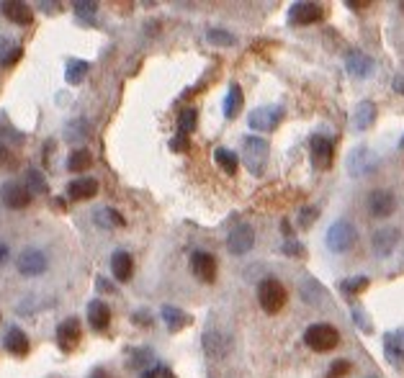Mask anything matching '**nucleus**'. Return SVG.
Returning <instances> with one entry per match:
<instances>
[{"instance_id": "f257e3e1", "label": "nucleus", "mask_w": 404, "mask_h": 378, "mask_svg": "<svg viewBox=\"0 0 404 378\" xmlns=\"http://www.w3.org/2000/svg\"><path fill=\"white\" fill-rule=\"evenodd\" d=\"M258 301H261L263 311L278 314L288 301L286 286H283L278 278H263L261 283H258Z\"/></svg>"}, {"instance_id": "f03ea898", "label": "nucleus", "mask_w": 404, "mask_h": 378, "mask_svg": "<svg viewBox=\"0 0 404 378\" xmlns=\"http://www.w3.org/2000/svg\"><path fill=\"white\" fill-rule=\"evenodd\" d=\"M304 342H306V347H312L314 353H329V350H335L337 345H340V332H337V327H332V324L320 322V324L306 327Z\"/></svg>"}, {"instance_id": "7ed1b4c3", "label": "nucleus", "mask_w": 404, "mask_h": 378, "mask_svg": "<svg viewBox=\"0 0 404 378\" xmlns=\"http://www.w3.org/2000/svg\"><path fill=\"white\" fill-rule=\"evenodd\" d=\"M358 235H355V227L350 221H335L332 227L327 229V247L332 252H348L355 244Z\"/></svg>"}, {"instance_id": "20e7f679", "label": "nucleus", "mask_w": 404, "mask_h": 378, "mask_svg": "<svg viewBox=\"0 0 404 378\" xmlns=\"http://www.w3.org/2000/svg\"><path fill=\"white\" fill-rule=\"evenodd\" d=\"M242 155H244V162H247L250 173L261 175L263 165L268 160V142L261 139V136H247L242 144Z\"/></svg>"}, {"instance_id": "39448f33", "label": "nucleus", "mask_w": 404, "mask_h": 378, "mask_svg": "<svg viewBox=\"0 0 404 378\" xmlns=\"http://www.w3.org/2000/svg\"><path fill=\"white\" fill-rule=\"evenodd\" d=\"M309 155H312V162L320 170H327L332 165V157H335V144L332 139L325 134H314L309 139Z\"/></svg>"}, {"instance_id": "423d86ee", "label": "nucleus", "mask_w": 404, "mask_h": 378, "mask_svg": "<svg viewBox=\"0 0 404 378\" xmlns=\"http://www.w3.org/2000/svg\"><path fill=\"white\" fill-rule=\"evenodd\" d=\"M322 18H325V10H322L320 3H294L288 10V21L296 26L320 24Z\"/></svg>"}, {"instance_id": "0eeeda50", "label": "nucleus", "mask_w": 404, "mask_h": 378, "mask_svg": "<svg viewBox=\"0 0 404 378\" xmlns=\"http://www.w3.org/2000/svg\"><path fill=\"white\" fill-rule=\"evenodd\" d=\"M18 273L26 278H34V276H42L44 270H47V258H44L42 250H34V247H29L18 255Z\"/></svg>"}, {"instance_id": "6e6552de", "label": "nucleus", "mask_w": 404, "mask_h": 378, "mask_svg": "<svg viewBox=\"0 0 404 378\" xmlns=\"http://www.w3.org/2000/svg\"><path fill=\"white\" fill-rule=\"evenodd\" d=\"M281 118H283V109L281 106H263V109H255L250 113V121L247 124L253 126V129H258V132H273Z\"/></svg>"}, {"instance_id": "1a4fd4ad", "label": "nucleus", "mask_w": 404, "mask_h": 378, "mask_svg": "<svg viewBox=\"0 0 404 378\" xmlns=\"http://www.w3.org/2000/svg\"><path fill=\"white\" fill-rule=\"evenodd\" d=\"M80 337H83V329H80V322L75 317L65 320L57 327V345L62 347V353H72L80 345Z\"/></svg>"}, {"instance_id": "9d476101", "label": "nucleus", "mask_w": 404, "mask_h": 378, "mask_svg": "<svg viewBox=\"0 0 404 378\" xmlns=\"http://www.w3.org/2000/svg\"><path fill=\"white\" fill-rule=\"evenodd\" d=\"M255 244V232L250 224H237L227 237V247L232 255H244V252H250Z\"/></svg>"}, {"instance_id": "9b49d317", "label": "nucleus", "mask_w": 404, "mask_h": 378, "mask_svg": "<svg viewBox=\"0 0 404 378\" xmlns=\"http://www.w3.org/2000/svg\"><path fill=\"white\" fill-rule=\"evenodd\" d=\"M191 270L201 283H214L217 281V260L209 252H194L191 255Z\"/></svg>"}, {"instance_id": "f8f14e48", "label": "nucleus", "mask_w": 404, "mask_h": 378, "mask_svg": "<svg viewBox=\"0 0 404 378\" xmlns=\"http://www.w3.org/2000/svg\"><path fill=\"white\" fill-rule=\"evenodd\" d=\"M0 201H3V206H8V209H26L31 203V194L21 183H6L0 188Z\"/></svg>"}, {"instance_id": "ddd939ff", "label": "nucleus", "mask_w": 404, "mask_h": 378, "mask_svg": "<svg viewBox=\"0 0 404 378\" xmlns=\"http://www.w3.org/2000/svg\"><path fill=\"white\" fill-rule=\"evenodd\" d=\"M396 209V201H394V196L389 194V191H371L368 194V211H371V216H376V219H389L391 214H394Z\"/></svg>"}, {"instance_id": "4468645a", "label": "nucleus", "mask_w": 404, "mask_h": 378, "mask_svg": "<svg viewBox=\"0 0 404 378\" xmlns=\"http://www.w3.org/2000/svg\"><path fill=\"white\" fill-rule=\"evenodd\" d=\"M0 10H3V16L8 18V21H13L18 26H29L34 21L31 8L26 3H21V0H6V3H0Z\"/></svg>"}, {"instance_id": "2eb2a0df", "label": "nucleus", "mask_w": 404, "mask_h": 378, "mask_svg": "<svg viewBox=\"0 0 404 378\" xmlns=\"http://www.w3.org/2000/svg\"><path fill=\"white\" fill-rule=\"evenodd\" d=\"M95 194H98V180H93V178H80V180H72L68 185L70 201H88Z\"/></svg>"}, {"instance_id": "dca6fc26", "label": "nucleus", "mask_w": 404, "mask_h": 378, "mask_svg": "<svg viewBox=\"0 0 404 378\" xmlns=\"http://www.w3.org/2000/svg\"><path fill=\"white\" fill-rule=\"evenodd\" d=\"M3 345H6V350H8L10 355H16V358H24V355L29 353V347H31L26 332L24 329H18V327H10L8 332H6Z\"/></svg>"}, {"instance_id": "f3484780", "label": "nucleus", "mask_w": 404, "mask_h": 378, "mask_svg": "<svg viewBox=\"0 0 404 378\" xmlns=\"http://www.w3.org/2000/svg\"><path fill=\"white\" fill-rule=\"evenodd\" d=\"M111 270H114V278H116V281L127 283L129 278L134 276V260H132V255L124 250L114 252V258H111Z\"/></svg>"}, {"instance_id": "a211bd4d", "label": "nucleus", "mask_w": 404, "mask_h": 378, "mask_svg": "<svg viewBox=\"0 0 404 378\" xmlns=\"http://www.w3.org/2000/svg\"><path fill=\"white\" fill-rule=\"evenodd\" d=\"M88 322H91L95 329H106L111 322V306L106 301H91L88 304Z\"/></svg>"}, {"instance_id": "6ab92c4d", "label": "nucleus", "mask_w": 404, "mask_h": 378, "mask_svg": "<svg viewBox=\"0 0 404 378\" xmlns=\"http://www.w3.org/2000/svg\"><path fill=\"white\" fill-rule=\"evenodd\" d=\"M384 345H387V358H389V363H394V365H404V332H396V335H387Z\"/></svg>"}, {"instance_id": "aec40b11", "label": "nucleus", "mask_w": 404, "mask_h": 378, "mask_svg": "<svg viewBox=\"0 0 404 378\" xmlns=\"http://www.w3.org/2000/svg\"><path fill=\"white\" fill-rule=\"evenodd\" d=\"M396 239H399V235H396L394 229H381V232H376L373 239H371V242H373V252L384 258V255H389V252L394 250Z\"/></svg>"}, {"instance_id": "412c9836", "label": "nucleus", "mask_w": 404, "mask_h": 378, "mask_svg": "<svg viewBox=\"0 0 404 378\" xmlns=\"http://www.w3.org/2000/svg\"><path fill=\"white\" fill-rule=\"evenodd\" d=\"M376 118V109H373V103L371 101H363V103H358L355 106V111H353V126L355 129H368L371 126V121Z\"/></svg>"}, {"instance_id": "4be33fe9", "label": "nucleus", "mask_w": 404, "mask_h": 378, "mask_svg": "<svg viewBox=\"0 0 404 378\" xmlns=\"http://www.w3.org/2000/svg\"><path fill=\"white\" fill-rule=\"evenodd\" d=\"M95 224L103 229H121L127 227V221H124V216L118 214V211L114 209H98L95 211Z\"/></svg>"}, {"instance_id": "5701e85b", "label": "nucleus", "mask_w": 404, "mask_h": 378, "mask_svg": "<svg viewBox=\"0 0 404 378\" xmlns=\"http://www.w3.org/2000/svg\"><path fill=\"white\" fill-rule=\"evenodd\" d=\"M242 103H244L242 88H240V85H229L227 101H224V116H227V118H235L237 113L242 111Z\"/></svg>"}, {"instance_id": "b1692460", "label": "nucleus", "mask_w": 404, "mask_h": 378, "mask_svg": "<svg viewBox=\"0 0 404 378\" xmlns=\"http://www.w3.org/2000/svg\"><path fill=\"white\" fill-rule=\"evenodd\" d=\"M21 54H24L21 47H13L8 36H0V65H3V68L16 65L18 59H21Z\"/></svg>"}, {"instance_id": "393cba45", "label": "nucleus", "mask_w": 404, "mask_h": 378, "mask_svg": "<svg viewBox=\"0 0 404 378\" xmlns=\"http://www.w3.org/2000/svg\"><path fill=\"white\" fill-rule=\"evenodd\" d=\"M371 68H373V62H371L366 54H361V52H353L350 57H348V72L355 77H366L371 72Z\"/></svg>"}, {"instance_id": "a878e982", "label": "nucleus", "mask_w": 404, "mask_h": 378, "mask_svg": "<svg viewBox=\"0 0 404 378\" xmlns=\"http://www.w3.org/2000/svg\"><path fill=\"white\" fill-rule=\"evenodd\" d=\"M88 72H91V65H88L85 59H70L68 70H65V77H68L70 85H77V83H83Z\"/></svg>"}, {"instance_id": "bb28decb", "label": "nucleus", "mask_w": 404, "mask_h": 378, "mask_svg": "<svg viewBox=\"0 0 404 378\" xmlns=\"http://www.w3.org/2000/svg\"><path fill=\"white\" fill-rule=\"evenodd\" d=\"M214 160H217V165H219L227 175H235L237 168H240V157H237L232 150H224V147H219V150L214 152Z\"/></svg>"}, {"instance_id": "cd10ccee", "label": "nucleus", "mask_w": 404, "mask_h": 378, "mask_svg": "<svg viewBox=\"0 0 404 378\" xmlns=\"http://www.w3.org/2000/svg\"><path fill=\"white\" fill-rule=\"evenodd\" d=\"M371 155H368V150H355V152H350V157H348V170L353 173V175H363L366 170L371 168Z\"/></svg>"}, {"instance_id": "c85d7f7f", "label": "nucleus", "mask_w": 404, "mask_h": 378, "mask_svg": "<svg viewBox=\"0 0 404 378\" xmlns=\"http://www.w3.org/2000/svg\"><path fill=\"white\" fill-rule=\"evenodd\" d=\"M91 165H93V155L88 150L70 152V157H68V170L70 173H85Z\"/></svg>"}, {"instance_id": "c756f323", "label": "nucleus", "mask_w": 404, "mask_h": 378, "mask_svg": "<svg viewBox=\"0 0 404 378\" xmlns=\"http://www.w3.org/2000/svg\"><path fill=\"white\" fill-rule=\"evenodd\" d=\"M162 320L168 322L170 329H183L185 324H191V317L176 306H162Z\"/></svg>"}, {"instance_id": "7c9ffc66", "label": "nucleus", "mask_w": 404, "mask_h": 378, "mask_svg": "<svg viewBox=\"0 0 404 378\" xmlns=\"http://www.w3.org/2000/svg\"><path fill=\"white\" fill-rule=\"evenodd\" d=\"M26 188L31 196H44L49 188H47V178L39 173V170H29L26 173Z\"/></svg>"}, {"instance_id": "2f4dec72", "label": "nucleus", "mask_w": 404, "mask_h": 378, "mask_svg": "<svg viewBox=\"0 0 404 378\" xmlns=\"http://www.w3.org/2000/svg\"><path fill=\"white\" fill-rule=\"evenodd\" d=\"M366 286H368V278L366 276H355V278H345V281H340V291L343 294H361V291H366Z\"/></svg>"}, {"instance_id": "473e14b6", "label": "nucleus", "mask_w": 404, "mask_h": 378, "mask_svg": "<svg viewBox=\"0 0 404 378\" xmlns=\"http://www.w3.org/2000/svg\"><path fill=\"white\" fill-rule=\"evenodd\" d=\"M196 118H199V113H196V109H185L180 111V116H178V129H180V134H191L196 129Z\"/></svg>"}, {"instance_id": "72a5a7b5", "label": "nucleus", "mask_w": 404, "mask_h": 378, "mask_svg": "<svg viewBox=\"0 0 404 378\" xmlns=\"http://www.w3.org/2000/svg\"><path fill=\"white\" fill-rule=\"evenodd\" d=\"M203 345H206V353L209 355H224L229 350V342L222 340L219 335H206L203 337Z\"/></svg>"}, {"instance_id": "f704fd0d", "label": "nucleus", "mask_w": 404, "mask_h": 378, "mask_svg": "<svg viewBox=\"0 0 404 378\" xmlns=\"http://www.w3.org/2000/svg\"><path fill=\"white\" fill-rule=\"evenodd\" d=\"M95 10H98V6L95 3H91V0H80V3H75V13L80 21H93V16H95Z\"/></svg>"}, {"instance_id": "c9c22d12", "label": "nucleus", "mask_w": 404, "mask_h": 378, "mask_svg": "<svg viewBox=\"0 0 404 378\" xmlns=\"http://www.w3.org/2000/svg\"><path fill=\"white\" fill-rule=\"evenodd\" d=\"M206 36H209L211 44H219V47H232L235 44V36L227 34V31H219V29H211Z\"/></svg>"}, {"instance_id": "e433bc0d", "label": "nucleus", "mask_w": 404, "mask_h": 378, "mask_svg": "<svg viewBox=\"0 0 404 378\" xmlns=\"http://www.w3.org/2000/svg\"><path fill=\"white\" fill-rule=\"evenodd\" d=\"M350 370H353V365H350L348 361H335L332 365H329L327 378H345Z\"/></svg>"}, {"instance_id": "4c0bfd02", "label": "nucleus", "mask_w": 404, "mask_h": 378, "mask_svg": "<svg viewBox=\"0 0 404 378\" xmlns=\"http://www.w3.org/2000/svg\"><path fill=\"white\" fill-rule=\"evenodd\" d=\"M144 378H176V376H173L165 365H155V368H150L147 373H144Z\"/></svg>"}, {"instance_id": "58836bf2", "label": "nucleus", "mask_w": 404, "mask_h": 378, "mask_svg": "<svg viewBox=\"0 0 404 378\" xmlns=\"http://www.w3.org/2000/svg\"><path fill=\"white\" fill-rule=\"evenodd\" d=\"M185 139H188V136H185V134H178V136H173V142H170V147H173V150H176V152H183V150H188V142H185Z\"/></svg>"}, {"instance_id": "ea45409f", "label": "nucleus", "mask_w": 404, "mask_h": 378, "mask_svg": "<svg viewBox=\"0 0 404 378\" xmlns=\"http://www.w3.org/2000/svg\"><path fill=\"white\" fill-rule=\"evenodd\" d=\"M39 8H42L44 13H59L62 6H59V3H39Z\"/></svg>"}, {"instance_id": "a19ab883", "label": "nucleus", "mask_w": 404, "mask_h": 378, "mask_svg": "<svg viewBox=\"0 0 404 378\" xmlns=\"http://www.w3.org/2000/svg\"><path fill=\"white\" fill-rule=\"evenodd\" d=\"M10 258V250L6 242H0V265H6V260Z\"/></svg>"}, {"instance_id": "79ce46f5", "label": "nucleus", "mask_w": 404, "mask_h": 378, "mask_svg": "<svg viewBox=\"0 0 404 378\" xmlns=\"http://www.w3.org/2000/svg\"><path fill=\"white\" fill-rule=\"evenodd\" d=\"M368 6H371V3H348V8H350V10H366Z\"/></svg>"}, {"instance_id": "37998d69", "label": "nucleus", "mask_w": 404, "mask_h": 378, "mask_svg": "<svg viewBox=\"0 0 404 378\" xmlns=\"http://www.w3.org/2000/svg\"><path fill=\"white\" fill-rule=\"evenodd\" d=\"M98 288H101V291H114V286H109L106 278H98Z\"/></svg>"}, {"instance_id": "c03bdc74", "label": "nucleus", "mask_w": 404, "mask_h": 378, "mask_svg": "<svg viewBox=\"0 0 404 378\" xmlns=\"http://www.w3.org/2000/svg\"><path fill=\"white\" fill-rule=\"evenodd\" d=\"M91 378H109V373H106V370L103 368H98V370H93V376Z\"/></svg>"}, {"instance_id": "a18cd8bd", "label": "nucleus", "mask_w": 404, "mask_h": 378, "mask_svg": "<svg viewBox=\"0 0 404 378\" xmlns=\"http://www.w3.org/2000/svg\"><path fill=\"white\" fill-rule=\"evenodd\" d=\"M8 157V152H6V147H3V142H0V160H6Z\"/></svg>"}, {"instance_id": "49530a36", "label": "nucleus", "mask_w": 404, "mask_h": 378, "mask_svg": "<svg viewBox=\"0 0 404 378\" xmlns=\"http://www.w3.org/2000/svg\"><path fill=\"white\" fill-rule=\"evenodd\" d=\"M402 10H404V3H402Z\"/></svg>"}]
</instances>
